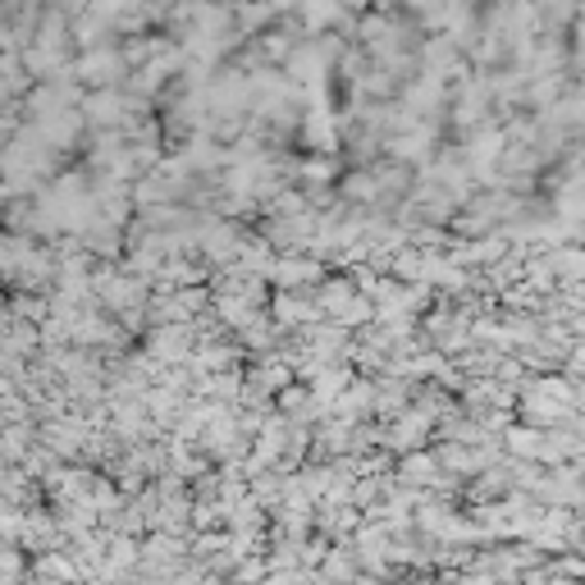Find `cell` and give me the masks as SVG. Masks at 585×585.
<instances>
[]
</instances>
